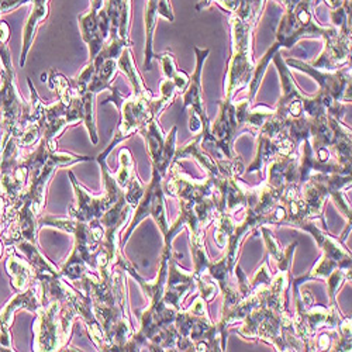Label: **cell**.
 I'll use <instances>...</instances> for the list:
<instances>
[{
	"label": "cell",
	"mask_w": 352,
	"mask_h": 352,
	"mask_svg": "<svg viewBox=\"0 0 352 352\" xmlns=\"http://www.w3.org/2000/svg\"><path fill=\"white\" fill-rule=\"evenodd\" d=\"M261 231H262L263 240H265V244H267V248H268V254L275 259L276 265H279V263L286 258L287 250H286V251H282V248L279 247L278 241H276L275 237L272 236V232H271L268 228H265V226L261 227Z\"/></svg>",
	"instance_id": "obj_28"
},
{
	"label": "cell",
	"mask_w": 352,
	"mask_h": 352,
	"mask_svg": "<svg viewBox=\"0 0 352 352\" xmlns=\"http://www.w3.org/2000/svg\"><path fill=\"white\" fill-rule=\"evenodd\" d=\"M272 61L279 72L282 87V95L275 107V116L282 120L298 119V117L305 114L303 103L307 96L302 92L295 78H293V74L290 72V68L286 65L285 58H282L279 52L274 55Z\"/></svg>",
	"instance_id": "obj_5"
},
{
	"label": "cell",
	"mask_w": 352,
	"mask_h": 352,
	"mask_svg": "<svg viewBox=\"0 0 352 352\" xmlns=\"http://www.w3.org/2000/svg\"><path fill=\"white\" fill-rule=\"evenodd\" d=\"M119 161H120V168H119V170H117V173L113 175V176H114L117 185H119V188L126 189L127 184L131 179V176L135 172L134 170V160H133V155H131L129 148H123L120 151Z\"/></svg>",
	"instance_id": "obj_24"
},
{
	"label": "cell",
	"mask_w": 352,
	"mask_h": 352,
	"mask_svg": "<svg viewBox=\"0 0 352 352\" xmlns=\"http://www.w3.org/2000/svg\"><path fill=\"white\" fill-rule=\"evenodd\" d=\"M98 162L102 166L103 181H104V186H106V193L100 197H95V196L87 193V190L85 188H82L79 185V182L76 181L74 172L72 170L68 172L69 178H71V184L74 186L75 199H76V208H71L69 213H71V217H74L82 223H89L92 220H100L103 213L110 206H113V203L124 193L123 189L117 185L113 173L110 172V169L106 164V160H98Z\"/></svg>",
	"instance_id": "obj_2"
},
{
	"label": "cell",
	"mask_w": 352,
	"mask_h": 352,
	"mask_svg": "<svg viewBox=\"0 0 352 352\" xmlns=\"http://www.w3.org/2000/svg\"><path fill=\"white\" fill-rule=\"evenodd\" d=\"M10 38V27L6 21L0 20V44H8Z\"/></svg>",
	"instance_id": "obj_37"
},
{
	"label": "cell",
	"mask_w": 352,
	"mask_h": 352,
	"mask_svg": "<svg viewBox=\"0 0 352 352\" xmlns=\"http://www.w3.org/2000/svg\"><path fill=\"white\" fill-rule=\"evenodd\" d=\"M195 283L199 287V292H200V296L203 298L204 302H209L214 298L216 295V290H217V283H213V282H208L206 279H204V276H199V278H195Z\"/></svg>",
	"instance_id": "obj_32"
},
{
	"label": "cell",
	"mask_w": 352,
	"mask_h": 352,
	"mask_svg": "<svg viewBox=\"0 0 352 352\" xmlns=\"http://www.w3.org/2000/svg\"><path fill=\"white\" fill-rule=\"evenodd\" d=\"M6 271L12 279L10 285L19 292L24 290L25 287L30 286L32 282H34V274L32 267L28 265V262L17 258L14 255V251H9V256L6 259Z\"/></svg>",
	"instance_id": "obj_19"
},
{
	"label": "cell",
	"mask_w": 352,
	"mask_h": 352,
	"mask_svg": "<svg viewBox=\"0 0 352 352\" xmlns=\"http://www.w3.org/2000/svg\"><path fill=\"white\" fill-rule=\"evenodd\" d=\"M150 216L160 226V230L162 231L164 237H165L168 230H169V224H168V220H166L165 190H164L162 185H160L155 190V195H154V199H153V203H151V209H150Z\"/></svg>",
	"instance_id": "obj_23"
},
{
	"label": "cell",
	"mask_w": 352,
	"mask_h": 352,
	"mask_svg": "<svg viewBox=\"0 0 352 352\" xmlns=\"http://www.w3.org/2000/svg\"><path fill=\"white\" fill-rule=\"evenodd\" d=\"M32 12L27 17L24 30H23V41H21V52H20V68L25 65L27 55L32 50V45L36 38L37 28L50 14V0H32Z\"/></svg>",
	"instance_id": "obj_13"
},
{
	"label": "cell",
	"mask_w": 352,
	"mask_h": 352,
	"mask_svg": "<svg viewBox=\"0 0 352 352\" xmlns=\"http://www.w3.org/2000/svg\"><path fill=\"white\" fill-rule=\"evenodd\" d=\"M50 86V89H52L58 99H60L64 104L69 106L72 96H74V91L71 86V79L67 78L65 75H63L61 72H56L55 69H51L50 72H47V80H45Z\"/></svg>",
	"instance_id": "obj_20"
},
{
	"label": "cell",
	"mask_w": 352,
	"mask_h": 352,
	"mask_svg": "<svg viewBox=\"0 0 352 352\" xmlns=\"http://www.w3.org/2000/svg\"><path fill=\"white\" fill-rule=\"evenodd\" d=\"M193 51L196 54V68L193 75L190 76L189 85L186 87V91L182 94L184 95V109H190V111L196 113L200 120L203 123V130H201V142H208L213 140V135L210 133V119L206 113V107H204V100H203V91H201V71L204 61H206L208 55L210 54L209 48H199L193 47Z\"/></svg>",
	"instance_id": "obj_7"
},
{
	"label": "cell",
	"mask_w": 352,
	"mask_h": 352,
	"mask_svg": "<svg viewBox=\"0 0 352 352\" xmlns=\"http://www.w3.org/2000/svg\"><path fill=\"white\" fill-rule=\"evenodd\" d=\"M95 94L92 92H85L82 95V103H83V120L82 123L85 124L87 134L91 137V141L94 145L98 144V129H96V119H95V100H96Z\"/></svg>",
	"instance_id": "obj_21"
},
{
	"label": "cell",
	"mask_w": 352,
	"mask_h": 352,
	"mask_svg": "<svg viewBox=\"0 0 352 352\" xmlns=\"http://www.w3.org/2000/svg\"><path fill=\"white\" fill-rule=\"evenodd\" d=\"M117 109L120 110L119 127H117L111 142L98 157V160H106L107 155L116 148V145H119L122 141L127 140L134 133H138L141 127H144L150 120L155 119L151 109V99H146L142 96L131 95L129 98H124Z\"/></svg>",
	"instance_id": "obj_3"
},
{
	"label": "cell",
	"mask_w": 352,
	"mask_h": 352,
	"mask_svg": "<svg viewBox=\"0 0 352 352\" xmlns=\"http://www.w3.org/2000/svg\"><path fill=\"white\" fill-rule=\"evenodd\" d=\"M2 254H3V243L0 241V256H2Z\"/></svg>",
	"instance_id": "obj_40"
},
{
	"label": "cell",
	"mask_w": 352,
	"mask_h": 352,
	"mask_svg": "<svg viewBox=\"0 0 352 352\" xmlns=\"http://www.w3.org/2000/svg\"><path fill=\"white\" fill-rule=\"evenodd\" d=\"M100 9L102 8L99 6L91 5L89 10L78 17L82 38L87 44V48H89V61L95 60L96 55L100 52V50L104 45V40L100 34L99 23H98V12Z\"/></svg>",
	"instance_id": "obj_14"
},
{
	"label": "cell",
	"mask_w": 352,
	"mask_h": 352,
	"mask_svg": "<svg viewBox=\"0 0 352 352\" xmlns=\"http://www.w3.org/2000/svg\"><path fill=\"white\" fill-rule=\"evenodd\" d=\"M201 130H203V123L200 120V117L196 113L190 111V116H189V131L196 135V134H200Z\"/></svg>",
	"instance_id": "obj_35"
},
{
	"label": "cell",
	"mask_w": 352,
	"mask_h": 352,
	"mask_svg": "<svg viewBox=\"0 0 352 352\" xmlns=\"http://www.w3.org/2000/svg\"><path fill=\"white\" fill-rule=\"evenodd\" d=\"M60 302H51L37 311L33 324V351H60L65 346L60 326Z\"/></svg>",
	"instance_id": "obj_6"
},
{
	"label": "cell",
	"mask_w": 352,
	"mask_h": 352,
	"mask_svg": "<svg viewBox=\"0 0 352 352\" xmlns=\"http://www.w3.org/2000/svg\"><path fill=\"white\" fill-rule=\"evenodd\" d=\"M141 137L145 141L146 145V151H148V155L153 162V168H155L158 172L161 170L162 165V155H164V148H165V141H166V134L162 131L158 119H153L148 123H146L144 127L138 130Z\"/></svg>",
	"instance_id": "obj_15"
},
{
	"label": "cell",
	"mask_w": 352,
	"mask_h": 352,
	"mask_svg": "<svg viewBox=\"0 0 352 352\" xmlns=\"http://www.w3.org/2000/svg\"><path fill=\"white\" fill-rule=\"evenodd\" d=\"M65 120L68 126H75L82 123L83 120V103H82V96L74 95L69 106L67 107L65 113Z\"/></svg>",
	"instance_id": "obj_29"
},
{
	"label": "cell",
	"mask_w": 352,
	"mask_h": 352,
	"mask_svg": "<svg viewBox=\"0 0 352 352\" xmlns=\"http://www.w3.org/2000/svg\"><path fill=\"white\" fill-rule=\"evenodd\" d=\"M16 245L24 254L28 265L32 267L34 279H37L41 275H61L60 270L41 254V251L38 250V244L27 240H20Z\"/></svg>",
	"instance_id": "obj_18"
},
{
	"label": "cell",
	"mask_w": 352,
	"mask_h": 352,
	"mask_svg": "<svg viewBox=\"0 0 352 352\" xmlns=\"http://www.w3.org/2000/svg\"><path fill=\"white\" fill-rule=\"evenodd\" d=\"M219 107L220 111L214 123L210 124V133L216 140V145L220 153L227 160H232L236 157L232 150V142L236 140L237 131L240 129L236 116V106H234L232 102L223 99L219 102Z\"/></svg>",
	"instance_id": "obj_9"
},
{
	"label": "cell",
	"mask_w": 352,
	"mask_h": 352,
	"mask_svg": "<svg viewBox=\"0 0 352 352\" xmlns=\"http://www.w3.org/2000/svg\"><path fill=\"white\" fill-rule=\"evenodd\" d=\"M117 68L119 71H122L124 74V76L129 79L130 86H131V91L134 96H142L146 99H153L154 95L153 92L148 89V87L145 86L142 76L140 75L135 63L133 60V52H131V47H126L120 56L117 58Z\"/></svg>",
	"instance_id": "obj_17"
},
{
	"label": "cell",
	"mask_w": 352,
	"mask_h": 352,
	"mask_svg": "<svg viewBox=\"0 0 352 352\" xmlns=\"http://www.w3.org/2000/svg\"><path fill=\"white\" fill-rule=\"evenodd\" d=\"M274 113H275V109L268 107L265 104L250 109L245 114L244 124H243L245 126V131H250L251 134L256 135L261 127L263 126V123H265Z\"/></svg>",
	"instance_id": "obj_22"
},
{
	"label": "cell",
	"mask_w": 352,
	"mask_h": 352,
	"mask_svg": "<svg viewBox=\"0 0 352 352\" xmlns=\"http://www.w3.org/2000/svg\"><path fill=\"white\" fill-rule=\"evenodd\" d=\"M41 138V126L40 124H30L21 130L20 135L17 137L19 148H28L34 144H37Z\"/></svg>",
	"instance_id": "obj_27"
},
{
	"label": "cell",
	"mask_w": 352,
	"mask_h": 352,
	"mask_svg": "<svg viewBox=\"0 0 352 352\" xmlns=\"http://www.w3.org/2000/svg\"><path fill=\"white\" fill-rule=\"evenodd\" d=\"M176 133H178V127L173 126L170 133L166 134V141H165V148H164V155H162V165H161V176L164 178L166 170L169 169L172 161H173V157H175V153H176Z\"/></svg>",
	"instance_id": "obj_25"
},
{
	"label": "cell",
	"mask_w": 352,
	"mask_h": 352,
	"mask_svg": "<svg viewBox=\"0 0 352 352\" xmlns=\"http://www.w3.org/2000/svg\"><path fill=\"white\" fill-rule=\"evenodd\" d=\"M271 282H272V276L270 275V271H268V261H265V262H263V265L255 274V276L250 280L251 290L254 292V290H256L259 287L270 286Z\"/></svg>",
	"instance_id": "obj_31"
},
{
	"label": "cell",
	"mask_w": 352,
	"mask_h": 352,
	"mask_svg": "<svg viewBox=\"0 0 352 352\" xmlns=\"http://www.w3.org/2000/svg\"><path fill=\"white\" fill-rule=\"evenodd\" d=\"M164 17L169 23H173L175 14L170 5V0H146L144 10L145 24V48H144V69L151 71L154 58V33L157 20Z\"/></svg>",
	"instance_id": "obj_10"
},
{
	"label": "cell",
	"mask_w": 352,
	"mask_h": 352,
	"mask_svg": "<svg viewBox=\"0 0 352 352\" xmlns=\"http://www.w3.org/2000/svg\"><path fill=\"white\" fill-rule=\"evenodd\" d=\"M43 307L41 305V287L36 280L34 285H30L24 290H19L16 295L8 302V305L0 311V318L9 327L13 324L14 313L20 309H25L32 313H36Z\"/></svg>",
	"instance_id": "obj_12"
},
{
	"label": "cell",
	"mask_w": 352,
	"mask_h": 352,
	"mask_svg": "<svg viewBox=\"0 0 352 352\" xmlns=\"http://www.w3.org/2000/svg\"><path fill=\"white\" fill-rule=\"evenodd\" d=\"M289 68L305 72L318 85V92L331 98L334 102L351 104V65L337 71H321L296 58L285 60Z\"/></svg>",
	"instance_id": "obj_4"
},
{
	"label": "cell",
	"mask_w": 352,
	"mask_h": 352,
	"mask_svg": "<svg viewBox=\"0 0 352 352\" xmlns=\"http://www.w3.org/2000/svg\"><path fill=\"white\" fill-rule=\"evenodd\" d=\"M145 192V186L141 184L138 175L134 172V175L131 176L130 182L127 184L126 186V192H124V197H126V201L130 204V206L133 209L137 208V204L140 203L142 195Z\"/></svg>",
	"instance_id": "obj_26"
},
{
	"label": "cell",
	"mask_w": 352,
	"mask_h": 352,
	"mask_svg": "<svg viewBox=\"0 0 352 352\" xmlns=\"http://www.w3.org/2000/svg\"><path fill=\"white\" fill-rule=\"evenodd\" d=\"M189 311L193 313V314H196V316L209 317V313H208V309H206V302L203 300L201 296H199V298L195 300V303H193V306L189 309Z\"/></svg>",
	"instance_id": "obj_34"
},
{
	"label": "cell",
	"mask_w": 352,
	"mask_h": 352,
	"mask_svg": "<svg viewBox=\"0 0 352 352\" xmlns=\"http://www.w3.org/2000/svg\"><path fill=\"white\" fill-rule=\"evenodd\" d=\"M179 255L172 254L169 256L168 263V276H166V285L164 292V302L176 310H181V303L184 298L188 295V292L195 285V276L193 274H188L184 270L179 268L176 258Z\"/></svg>",
	"instance_id": "obj_11"
},
{
	"label": "cell",
	"mask_w": 352,
	"mask_h": 352,
	"mask_svg": "<svg viewBox=\"0 0 352 352\" xmlns=\"http://www.w3.org/2000/svg\"><path fill=\"white\" fill-rule=\"evenodd\" d=\"M230 25L232 47L224 80V100L232 102L237 92L248 86L255 69V63L252 58L255 28L250 24H245L236 14H230Z\"/></svg>",
	"instance_id": "obj_1"
},
{
	"label": "cell",
	"mask_w": 352,
	"mask_h": 352,
	"mask_svg": "<svg viewBox=\"0 0 352 352\" xmlns=\"http://www.w3.org/2000/svg\"><path fill=\"white\" fill-rule=\"evenodd\" d=\"M275 2L283 8V12H293L305 0H275Z\"/></svg>",
	"instance_id": "obj_36"
},
{
	"label": "cell",
	"mask_w": 352,
	"mask_h": 352,
	"mask_svg": "<svg viewBox=\"0 0 352 352\" xmlns=\"http://www.w3.org/2000/svg\"><path fill=\"white\" fill-rule=\"evenodd\" d=\"M324 2H326V5H327L331 10H334V9H337V8H341V6L344 5L345 0H324Z\"/></svg>",
	"instance_id": "obj_39"
},
{
	"label": "cell",
	"mask_w": 352,
	"mask_h": 352,
	"mask_svg": "<svg viewBox=\"0 0 352 352\" xmlns=\"http://www.w3.org/2000/svg\"><path fill=\"white\" fill-rule=\"evenodd\" d=\"M330 342H331V338L329 334H322L320 338H318V344H317V348L320 349H327L330 346Z\"/></svg>",
	"instance_id": "obj_38"
},
{
	"label": "cell",
	"mask_w": 352,
	"mask_h": 352,
	"mask_svg": "<svg viewBox=\"0 0 352 352\" xmlns=\"http://www.w3.org/2000/svg\"><path fill=\"white\" fill-rule=\"evenodd\" d=\"M157 60L161 63L162 72H164V76H165L166 79H172V78L176 75V72L179 71L178 68H176V63H175L173 54L169 52V51L157 55Z\"/></svg>",
	"instance_id": "obj_30"
},
{
	"label": "cell",
	"mask_w": 352,
	"mask_h": 352,
	"mask_svg": "<svg viewBox=\"0 0 352 352\" xmlns=\"http://www.w3.org/2000/svg\"><path fill=\"white\" fill-rule=\"evenodd\" d=\"M162 185V176L161 173L153 168V179L151 182L145 186V192L140 200V203L137 204V208L134 209V217L131 220V223L129 224V228L127 231L124 232L123 239H120V244L122 245H126L129 239L131 237L133 231L135 230V227L146 217H150V209H151V203H153V199H154V195H155V190L157 188Z\"/></svg>",
	"instance_id": "obj_16"
},
{
	"label": "cell",
	"mask_w": 352,
	"mask_h": 352,
	"mask_svg": "<svg viewBox=\"0 0 352 352\" xmlns=\"http://www.w3.org/2000/svg\"><path fill=\"white\" fill-rule=\"evenodd\" d=\"M172 80H173V83L176 86V89H178V92L184 94L186 91L188 85H189L190 76L186 72H184V71H178V72H176V75L172 78Z\"/></svg>",
	"instance_id": "obj_33"
},
{
	"label": "cell",
	"mask_w": 352,
	"mask_h": 352,
	"mask_svg": "<svg viewBox=\"0 0 352 352\" xmlns=\"http://www.w3.org/2000/svg\"><path fill=\"white\" fill-rule=\"evenodd\" d=\"M133 210L134 209L126 201V197L123 193L113 203V206H110L100 217V224L103 227L102 247L107 251L113 268L117 261V256L120 255L119 248H117V243H119V231L127 223Z\"/></svg>",
	"instance_id": "obj_8"
}]
</instances>
